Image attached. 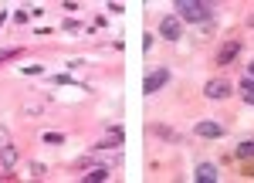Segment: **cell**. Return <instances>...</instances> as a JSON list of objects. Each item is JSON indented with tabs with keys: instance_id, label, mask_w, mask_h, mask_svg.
<instances>
[{
	"instance_id": "obj_1",
	"label": "cell",
	"mask_w": 254,
	"mask_h": 183,
	"mask_svg": "<svg viewBox=\"0 0 254 183\" xmlns=\"http://www.w3.org/2000/svg\"><path fill=\"white\" fill-rule=\"evenodd\" d=\"M176 14H180L183 20H196V24H203V20L214 17V7L203 3V0H180V3H176Z\"/></svg>"
},
{
	"instance_id": "obj_13",
	"label": "cell",
	"mask_w": 254,
	"mask_h": 183,
	"mask_svg": "<svg viewBox=\"0 0 254 183\" xmlns=\"http://www.w3.org/2000/svg\"><path fill=\"white\" fill-rule=\"evenodd\" d=\"M251 78H254V64H251Z\"/></svg>"
},
{
	"instance_id": "obj_8",
	"label": "cell",
	"mask_w": 254,
	"mask_h": 183,
	"mask_svg": "<svg viewBox=\"0 0 254 183\" xmlns=\"http://www.w3.org/2000/svg\"><path fill=\"white\" fill-rule=\"evenodd\" d=\"M241 99L248 102V105H254V78H244V81H241Z\"/></svg>"
},
{
	"instance_id": "obj_9",
	"label": "cell",
	"mask_w": 254,
	"mask_h": 183,
	"mask_svg": "<svg viewBox=\"0 0 254 183\" xmlns=\"http://www.w3.org/2000/svg\"><path fill=\"white\" fill-rule=\"evenodd\" d=\"M237 160H254V139H248V142L237 146Z\"/></svg>"
},
{
	"instance_id": "obj_4",
	"label": "cell",
	"mask_w": 254,
	"mask_h": 183,
	"mask_svg": "<svg viewBox=\"0 0 254 183\" xmlns=\"http://www.w3.org/2000/svg\"><path fill=\"white\" fill-rule=\"evenodd\" d=\"M237 51H241V41H227L224 48H220V55H217V64H231L237 58Z\"/></svg>"
},
{
	"instance_id": "obj_2",
	"label": "cell",
	"mask_w": 254,
	"mask_h": 183,
	"mask_svg": "<svg viewBox=\"0 0 254 183\" xmlns=\"http://www.w3.org/2000/svg\"><path fill=\"white\" fill-rule=\"evenodd\" d=\"M207 99H227L231 95V81H224V78H214V81H207Z\"/></svg>"
},
{
	"instance_id": "obj_5",
	"label": "cell",
	"mask_w": 254,
	"mask_h": 183,
	"mask_svg": "<svg viewBox=\"0 0 254 183\" xmlns=\"http://www.w3.org/2000/svg\"><path fill=\"white\" fill-rule=\"evenodd\" d=\"M166 78H170V71H166V68H159V71H153V75L146 78V95H153L156 88H163V85H166Z\"/></svg>"
},
{
	"instance_id": "obj_10",
	"label": "cell",
	"mask_w": 254,
	"mask_h": 183,
	"mask_svg": "<svg viewBox=\"0 0 254 183\" xmlns=\"http://www.w3.org/2000/svg\"><path fill=\"white\" fill-rule=\"evenodd\" d=\"M98 180H109V170H105V166H98V170H92V173H85V183H98Z\"/></svg>"
},
{
	"instance_id": "obj_3",
	"label": "cell",
	"mask_w": 254,
	"mask_h": 183,
	"mask_svg": "<svg viewBox=\"0 0 254 183\" xmlns=\"http://www.w3.org/2000/svg\"><path fill=\"white\" fill-rule=\"evenodd\" d=\"M159 34H163V38H170V41H176L180 34H183L180 17H163V24H159Z\"/></svg>"
},
{
	"instance_id": "obj_11",
	"label": "cell",
	"mask_w": 254,
	"mask_h": 183,
	"mask_svg": "<svg viewBox=\"0 0 254 183\" xmlns=\"http://www.w3.org/2000/svg\"><path fill=\"white\" fill-rule=\"evenodd\" d=\"M14 160H17V149L14 146H3V166H14Z\"/></svg>"
},
{
	"instance_id": "obj_12",
	"label": "cell",
	"mask_w": 254,
	"mask_h": 183,
	"mask_svg": "<svg viewBox=\"0 0 254 183\" xmlns=\"http://www.w3.org/2000/svg\"><path fill=\"white\" fill-rule=\"evenodd\" d=\"M44 142H64V136H61V132H48V136H44Z\"/></svg>"
},
{
	"instance_id": "obj_6",
	"label": "cell",
	"mask_w": 254,
	"mask_h": 183,
	"mask_svg": "<svg viewBox=\"0 0 254 183\" xmlns=\"http://www.w3.org/2000/svg\"><path fill=\"white\" fill-rule=\"evenodd\" d=\"M196 180H200V183H207V180L214 183L217 180V166H214V163H200V166H196Z\"/></svg>"
},
{
	"instance_id": "obj_7",
	"label": "cell",
	"mask_w": 254,
	"mask_h": 183,
	"mask_svg": "<svg viewBox=\"0 0 254 183\" xmlns=\"http://www.w3.org/2000/svg\"><path fill=\"white\" fill-rule=\"evenodd\" d=\"M196 132H200V136H207V139H217V136H224V129H220L217 122H200V125H196Z\"/></svg>"
}]
</instances>
